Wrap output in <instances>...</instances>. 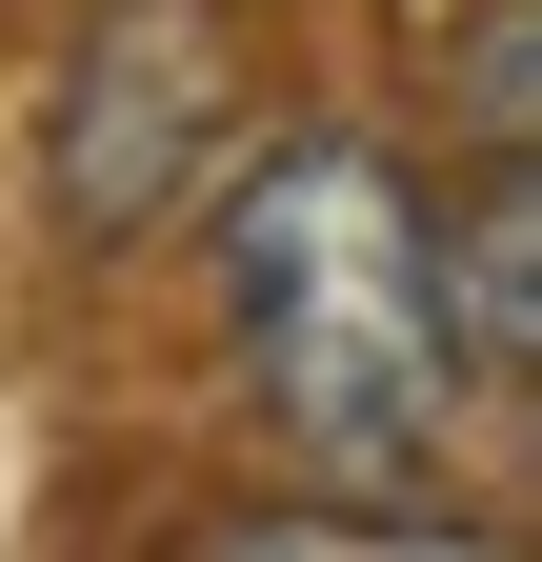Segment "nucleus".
<instances>
[{"instance_id": "obj_1", "label": "nucleus", "mask_w": 542, "mask_h": 562, "mask_svg": "<svg viewBox=\"0 0 542 562\" xmlns=\"http://www.w3.org/2000/svg\"><path fill=\"white\" fill-rule=\"evenodd\" d=\"M222 341H241V402L321 482H422L462 382H483L462 302H442V201L362 121L241 140V181H222Z\"/></svg>"}, {"instance_id": "obj_2", "label": "nucleus", "mask_w": 542, "mask_h": 562, "mask_svg": "<svg viewBox=\"0 0 542 562\" xmlns=\"http://www.w3.org/2000/svg\"><path fill=\"white\" fill-rule=\"evenodd\" d=\"M41 181H60V241H161L201 181H241V81L181 0H101L81 60L41 101Z\"/></svg>"}, {"instance_id": "obj_3", "label": "nucleus", "mask_w": 542, "mask_h": 562, "mask_svg": "<svg viewBox=\"0 0 542 562\" xmlns=\"http://www.w3.org/2000/svg\"><path fill=\"white\" fill-rule=\"evenodd\" d=\"M442 302H462V362L483 382H542V140H503L442 201Z\"/></svg>"}, {"instance_id": "obj_4", "label": "nucleus", "mask_w": 542, "mask_h": 562, "mask_svg": "<svg viewBox=\"0 0 542 562\" xmlns=\"http://www.w3.org/2000/svg\"><path fill=\"white\" fill-rule=\"evenodd\" d=\"M201 562H522L503 522H402V503H241Z\"/></svg>"}]
</instances>
